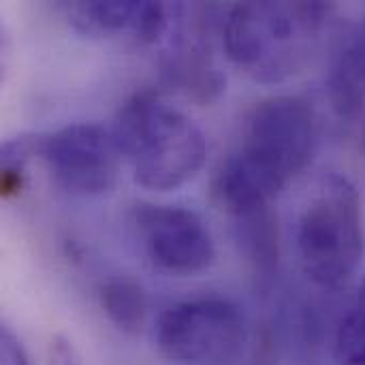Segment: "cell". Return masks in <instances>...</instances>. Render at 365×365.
Segmentation results:
<instances>
[{
  "label": "cell",
  "instance_id": "cell-1",
  "mask_svg": "<svg viewBox=\"0 0 365 365\" xmlns=\"http://www.w3.org/2000/svg\"><path fill=\"white\" fill-rule=\"evenodd\" d=\"M334 15L329 2H240L222 19L227 58L261 83L297 75Z\"/></svg>",
  "mask_w": 365,
  "mask_h": 365
},
{
  "label": "cell",
  "instance_id": "cell-2",
  "mask_svg": "<svg viewBox=\"0 0 365 365\" xmlns=\"http://www.w3.org/2000/svg\"><path fill=\"white\" fill-rule=\"evenodd\" d=\"M120 154L133 165L135 182L167 192L190 182L205 163L207 143L197 122L158 92L128 96L111 126Z\"/></svg>",
  "mask_w": 365,
  "mask_h": 365
},
{
  "label": "cell",
  "instance_id": "cell-3",
  "mask_svg": "<svg viewBox=\"0 0 365 365\" xmlns=\"http://www.w3.org/2000/svg\"><path fill=\"white\" fill-rule=\"evenodd\" d=\"M304 274L321 289L346 287L364 261V212L357 186L342 173H325L302 203L295 227Z\"/></svg>",
  "mask_w": 365,
  "mask_h": 365
},
{
  "label": "cell",
  "instance_id": "cell-4",
  "mask_svg": "<svg viewBox=\"0 0 365 365\" xmlns=\"http://www.w3.org/2000/svg\"><path fill=\"white\" fill-rule=\"evenodd\" d=\"M319 122L302 96L278 94L259 101L246 115L237 150L227 158L255 188L276 199L312 160Z\"/></svg>",
  "mask_w": 365,
  "mask_h": 365
},
{
  "label": "cell",
  "instance_id": "cell-5",
  "mask_svg": "<svg viewBox=\"0 0 365 365\" xmlns=\"http://www.w3.org/2000/svg\"><path fill=\"white\" fill-rule=\"evenodd\" d=\"M156 349L186 365L233 364L248 340V323L237 304L199 297L169 306L156 321Z\"/></svg>",
  "mask_w": 365,
  "mask_h": 365
},
{
  "label": "cell",
  "instance_id": "cell-6",
  "mask_svg": "<svg viewBox=\"0 0 365 365\" xmlns=\"http://www.w3.org/2000/svg\"><path fill=\"white\" fill-rule=\"evenodd\" d=\"M56 186L77 197H101L115 186L120 150L111 128L77 122L38 135L36 154Z\"/></svg>",
  "mask_w": 365,
  "mask_h": 365
},
{
  "label": "cell",
  "instance_id": "cell-7",
  "mask_svg": "<svg viewBox=\"0 0 365 365\" xmlns=\"http://www.w3.org/2000/svg\"><path fill=\"white\" fill-rule=\"evenodd\" d=\"M212 195L231 222L233 240L242 257L261 276H272L280 259L278 216L267 195L255 188L229 160L212 182Z\"/></svg>",
  "mask_w": 365,
  "mask_h": 365
},
{
  "label": "cell",
  "instance_id": "cell-8",
  "mask_svg": "<svg viewBox=\"0 0 365 365\" xmlns=\"http://www.w3.org/2000/svg\"><path fill=\"white\" fill-rule=\"evenodd\" d=\"M135 225L150 261L173 276H195L212 267L216 246L203 218L182 205L135 207Z\"/></svg>",
  "mask_w": 365,
  "mask_h": 365
},
{
  "label": "cell",
  "instance_id": "cell-9",
  "mask_svg": "<svg viewBox=\"0 0 365 365\" xmlns=\"http://www.w3.org/2000/svg\"><path fill=\"white\" fill-rule=\"evenodd\" d=\"M327 94L340 120L359 122L365 115V30L357 26L346 34L327 71Z\"/></svg>",
  "mask_w": 365,
  "mask_h": 365
},
{
  "label": "cell",
  "instance_id": "cell-10",
  "mask_svg": "<svg viewBox=\"0 0 365 365\" xmlns=\"http://www.w3.org/2000/svg\"><path fill=\"white\" fill-rule=\"evenodd\" d=\"M203 36L205 26L199 24L195 26V36L180 38L167 62V73L173 83L192 94L197 101H212L222 92L225 77L212 58L210 45L201 41Z\"/></svg>",
  "mask_w": 365,
  "mask_h": 365
},
{
  "label": "cell",
  "instance_id": "cell-11",
  "mask_svg": "<svg viewBox=\"0 0 365 365\" xmlns=\"http://www.w3.org/2000/svg\"><path fill=\"white\" fill-rule=\"evenodd\" d=\"M137 0H77L64 4L68 24L86 36H113L124 30H133L137 13Z\"/></svg>",
  "mask_w": 365,
  "mask_h": 365
},
{
  "label": "cell",
  "instance_id": "cell-12",
  "mask_svg": "<svg viewBox=\"0 0 365 365\" xmlns=\"http://www.w3.org/2000/svg\"><path fill=\"white\" fill-rule=\"evenodd\" d=\"M98 304L111 325L124 334H137L145 321V293L130 278H111L98 289Z\"/></svg>",
  "mask_w": 365,
  "mask_h": 365
},
{
  "label": "cell",
  "instance_id": "cell-13",
  "mask_svg": "<svg viewBox=\"0 0 365 365\" xmlns=\"http://www.w3.org/2000/svg\"><path fill=\"white\" fill-rule=\"evenodd\" d=\"M334 353L342 365H365V280L336 329Z\"/></svg>",
  "mask_w": 365,
  "mask_h": 365
},
{
  "label": "cell",
  "instance_id": "cell-14",
  "mask_svg": "<svg viewBox=\"0 0 365 365\" xmlns=\"http://www.w3.org/2000/svg\"><path fill=\"white\" fill-rule=\"evenodd\" d=\"M38 154V135H21L6 139L0 150V192L4 197L19 192L24 167Z\"/></svg>",
  "mask_w": 365,
  "mask_h": 365
},
{
  "label": "cell",
  "instance_id": "cell-15",
  "mask_svg": "<svg viewBox=\"0 0 365 365\" xmlns=\"http://www.w3.org/2000/svg\"><path fill=\"white\" fill-rule=\"evenodd\" d=\"M171 6L165 2H141L133 26V36L143 45H154L160 41L171 26Z\"/></svg>",
  "mask_w": 365,
  "mask_h": 365
},
{
  "label": "cell",
  "instance_id": "cell-16",
  "mask_svg": "<svg viewBox=\"0 0 365 365\" xmlns=\"http://www.w3.org/2000/svg\"><path fill=\"white\" fill-rule=\"evenodd\" d=\"M47 364L49 365H81V357L75 344L66 336H53L47 346Z\"/></svg>",
  "mask_w": 365,
  "mask_h": 365
},
{
  "label": "cell",
  "instance_id": "cell-17",
  "mask_svg": "<svg viewBox=\"0 0 365 365\" xmlns=\"http://www.w3.org/2000/svg\"><path fill=\"white\" fill-rule=\"evenodd\" d=\"M0 365H30L21 342L6 327L0 331Z\"/></svg>",
  "mask_w": 365,
  "mask_h": 365
},
{
  "label": "cell",
  "instance_id": "cell-18",
  "mask_svg": "<svg viewBox=\"0 0 365 365\" xmlns=\"http://www.w3.org/2000/svg\"><path fill=\"white\" fill-rule=\"evenodd\" d=\"M364 26V30H365V21L361 24ZM361 148H364V152H365V115H364V120H361Z\"/></svg>",
  "mask_w": 365,
  "mask_h": 365
}]
</instances>
